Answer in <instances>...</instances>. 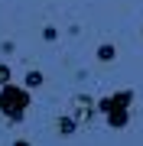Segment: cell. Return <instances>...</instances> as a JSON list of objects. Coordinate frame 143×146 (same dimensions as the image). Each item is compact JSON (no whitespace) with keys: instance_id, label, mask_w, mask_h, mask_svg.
I'll return each instance as SVG.
<instances>
[{"instance_id":"obj_2","label":"cell","mask_w":143,"mask_h":146,"mask_svg":"<svg viewBox=\"0 0 143 146\" xmlns=\"http://www.w3.org/2000/svg\"><path fill=\"white\" fill-rule=\"evenodd\" d=\"M127 104H130V91H117L114 101H111V98L101 101V110L111 117L114 127H124V123H127Z\"/></svg>"},{"instance_id":"obj_1","label":"cell","mask_w":143,"mask_h":146,"mask_svg":"<svg viewBox=\"0 0 143 146\" xmlns=\"http://www.w3.org/2000/svg\"><path fill=\"white\" fill-rule=\"evenodd\" d=\"M29 104V94L20 91V88H3V94H0V110H3L10 120H20L23 110H26Z\"/></svg>"},{"instance_id":"obj_4","label":"cell","mask_w":143,"mask_h":146,"mask_svg":"<svg viewBox=\"0 0 143 146\" xmlns=\"http://www.w3.org/2000/svg\"><path fill=\"white\" fill-rule=\"evenodd\" d=\"M10 78V72H7V65H0V81H7Z\"/></svg>"},{"instance_id":"obj_5","label":"cell","mask_w":143,"mask_h":146,"mask_svg":"<svg viewBox=\"0 0 143 146\" xmlns=\"http://www.w3.org/2000/svg\"><path fill=\"white\" fill-rule=\"evenodd\" d=\"M16 146H29V143H16Z\"/></svg>"},{"instance_id":"obj_3","label":"cell","mask_w":143,"mask_h":146,"mask_svg":"<svg viewBox=\"0 0 143 146\" xmlns=\"http://www.w3.org/2000/svg\"><path fill=\"white\" fill-rule=\"evenodd\" d=\"M98 55H101V58H114V49H111V46H101Z\"/></svg>"}]
</instances>
